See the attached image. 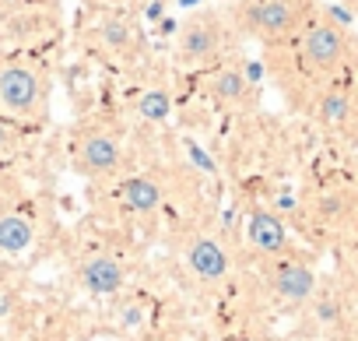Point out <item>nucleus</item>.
<instances>
[{"label": "nucleus", "mask_w": 358, "mask_h": 341, "mask_svg": "<svg viewBox=\"0 0 358 341\" xmlns=\"http://www.w3.org/2000/svg\"><path fill=\"white\" fill-rule=\"evenodd\" d=\"M137 113L148 120V123H165L169 113H172V95L165 85H151L137 95Z\"/></svg>", "instance_id": "obj_15"}, {"label": "nucleus", "mask_w": 358, "mask_h": 341, "mask_svg": "<svg viewBox=\"0 0 358 341\" xmlns=\"http://www.w3.org/2000/svg\"><path fill=\"white\" fill-rule=\"evenodd\" d=\"M208 92L222 109H243L253 99V81L239 60L225 57L215 67H208Z\"/></svg>", "instance_id": "obj_7"}, {"label": "nucleus", "mask_w": 358, "mask_h": 341, "mask_svg": "<svg viewBox=\"0 0 358 341\" xmlns=\"http://www.w3.org/2000/svg\"><path fill=\"white\" fill-rule=\"evenodd\" d=\"M229 57V25L215 11H194L176 29V60L187 67H215Z\"/></svg>", "instance_id": "obj_4"}, {"label": "nucleus", "mask_w": 358, "mask_h": 341, "mask_svg": "<svg viewBox=\"0 0 358 341\" xmlns=\"http://www.w3.org/2000/svg\"><path fill=\"white\" fill-rule=\"evenodd\" d=\"M141 320H144L141 306H127V309H123V323H127V327H134V323H141Z\"/></svg>", "instance_id": "obj_17"}, {"label": "nucleus", "mask_w": 358, "mask_h": 341, "mask_svg": "<svg viewBox=\"0 0 358 341\" xmlns=\"http://www.w3.org/2000/svg\"><path fill=\"white\" fill-rule=\"evenodd\" d=\"M15 148H18V130L11 127L8 116H0V155H8V151H15Z\"/></svg>", "instance_id": "obj_16"}, {"label": "nucleus", "mask_w": 358, "mask_h": 341, "mask_svg": "<svg viewBox=\"0 0 358 341\" xmlns=\"http://www.w3.org/2000/svg\"><path fill=\"white\" fill-rule=\"evenodd\" d=\"M320 316H323V320H334V316H337V309H334L330 302H320Z\"/></svg>", "instance_id": "obj_19"}, {"label": "nucleus", "mask_w": 358, "mask_h": 341, "mask_svg": "<svg viewBox=\"0 0 358 341\" xmlns=\"http://www.w3.org/2000/svg\"><path fill=\"white\" fill-rule=\"evenodd\" d=\"M274 288L288 302H306L313 295V288H316V274L306 264H281L274 271Z\"/></svg>", "instance_id": "obj_12"}, {"label": "nucleus", "mask_w": 358, "mask_h": 341, "mask_svg": "<svg viewBox=\"0 0 358 341\" xmlns=\"http://www.w3.org/2000/svg\"><path fill=\"white\" fill-rule=\"evenodd\" d=\"M74 162L85 176H113L120 173L123 165V141L116 130H106V127H92L78 137L74 144Z\"/></svg>", "instance_id": "obj_6"}, {"label": "nucleus", "mask_w": 358, "mask_h": 341, "mask_svg": "<svg viewBox=\"0 0 358 341\" xmlns=\"http://www.w3.org/2000/svg\"><path fill=\"white\" fill-rule=\"evenodd\" d=\"M348 4H351V8H355V11H358V0H348Z\"/></svg>", "instance_id": "obj_20"}, {"label": "nucleus", "mask_w": 358, "mask_h": 341, "mask_svg": "<svg viewBox=\"0 0 358 341\" xmlns=\"http://www.w3.org/2000/svg\"><path fill=\"white\" fill-rule=\"evenodd\" d=\"M81 281H85V288H88L92 295H116V292L123 288V267H120L113 257L95 253V257L85 260Z\"/></svg>", "instance_id": "obj_9"}, {"label": "nucleus", "mask_w": 358, "mask_h": 341, "mask_svg": "<svg viewBox=\"0 0 358 341\" xmlns=\"http://www.w3.org/2000/svg\"><path fill=\"white\" fill-rule=\"evenodd\" d=\"M187 264H190V271H194L197 278H204V281H218V278L229 274V253H225V246H222L218 239H211V236H201V239L190 243Z\"/></svg>", "instance_id": "obj_8"}, {"label": "nucleus", "mask_w": 358, "mask_h": 341, "mask_svg": "<svg viewBox=\"0 0 358 341\" xmlns=\"http://www.w3.org/2000/svg\"><path fill=\"white\" fill-rule=\"evenodd\" d=\"M246 236H250V243H253L257 250H264V253H278V250H285V243H288L285 222H281L278 215H271V211H253V215L246 218Z\"/></svg>", "instance_id": "obj_10"}, {"label": "nucleus", "mask_w": 358, "mask_h": 341, "mask_svg": "<svg viewBox=\"0 0 358 341\" xmlns=\"http://www.w3.org/2000/svg\"><path fill=\"white\" fill-rule=\"evenodd\" d=\"M99 39H102V46H106L109 53H130L137 32H134V25H130L127 18L109 15V18H102V25H99Z\"/></svg>", "instance_id": "obj_14"}, {"label": "nucleus", "mask_w": 358, "mask_h": 341, "mask_svg": "<svg viewBox=\"0 0 358 341\" xmlns=\"http://www.w3.org/2000/svg\"><path fill=\"white\" fill-rule=\"evenodd\" d=\"M32 239H36V225L29 215H18V211L0 215V253L18 257L32 246Z\"/></svg>", "instance_id": "obj_13"}, {"label": "nucleus", "mask_w": 358, "mask_h": 341, "mask_svg": "<svg viewBox=\"0 0 358 341\" xmlns=\"http://www.w3.org/2000/svg\"><path fill=\"white\" fill-rule=\"evenodd\" d=\"M120 197H123V204L134 211V215H151V211H158V204H162V183L155 180V176H130L123 187H120Z\"/></svg>", "instance_id": "obj_11"}, {"label": "nucleus", "mask_w": 358, "mask_h": 341, "mask_svg": "<svg viewBox=\"0 0 358 341\" xmlns=\"http://www.w3.org/2000/svg\"><path fill=\"white\" fill-rule=\"evenodd\" d=\"M313 11V0H246L243 29L267 46H285L299 36Z\"/></svg>", "instance_id": "obj_3"}, {"label": "nucleus", "mask_w": 358, "mask_h": 341, "mask_svg": "<svg viewBox=\"0 0 358 341\" xmlns=\"http://www.w3.org/2000/svg\"><path fill=\"white\" fill-rule=\"evenodd\" d=\"M0 109L22 127H43L50 109V85L36 60L4 57L0 60Z\"/></svg>", "instance_id": "obj_2"}, {"label": "nucleus", "mask_w": 358, "mask_h": 341, "mask_svg": "<svg viewBox=\"0 0 358 341\" xmlns=\"http://www.w3.org/2000/svg\"><path fill=\"white\" fill-rule=\"evenodd\" d=\"M299 43V64L302 71H309L316 81H334L344 78V71L355 64V39L351 32L334 22L323 11H313L306 18V25L295 36Z\"/></svg>", "instance_id": "obj_1"}, {"label": "nucleus", "mask_w": 358, "mask_h": 341, "mask_svg": "<svg viewBox=\"0 0 358 341\" xmlns=\"http://www.w3.org/2000/svg\"><path fill=\"white\" fill-rule=\"evenodd\" d=\"M11 309H15V299H11V292H0V316H11Z\"/></svg>", "instance_id": "obj_18"}, {"label": "nucleus", "mask_w": 358, "mask_h": 341, "mask_svg": "<svg viewBox=\"0 0 358 341\" xmlns=\"http://www.w3.org/2000/svg\"><path fill=\"white\" fill-rule=\"evenodd\" d=\"M313 116L327 130L355 134L358 130V92L348 81H341V78L323 81L316 88V95H313Z\"/></svg>", "instance_id": "obj_5"}]
</instances>
